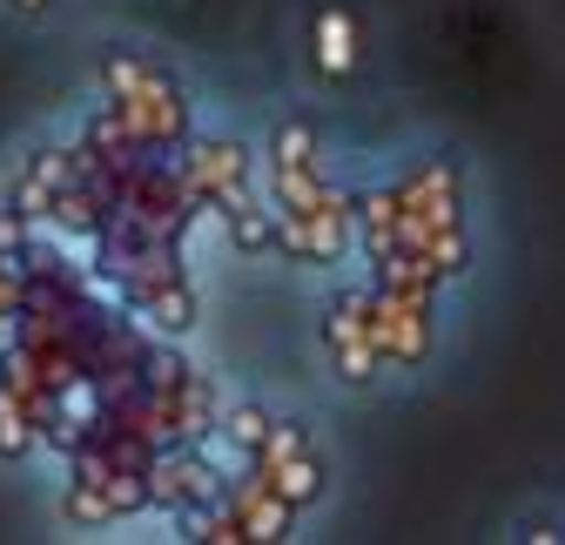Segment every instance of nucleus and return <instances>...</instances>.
Listing matches in <instances>:
<instances>
[{
	"instance_id": "f257e3e1",
	"label": "nucleus",
	"mask_w": 565,
	"mask_h": 545,
	"mask_svg": "<svg viewBox=\"0 0 565 545\" xmlns=\"http://www.w3.org/2000/svg\"><path fill=\"white\" fill-rule=\"evenodd\" d=\"M317 54H323V67H330V75H350V67H358V21H350L343 8H337V0H330V8L317 14Z\"/></svg>"
}]
</instances>
